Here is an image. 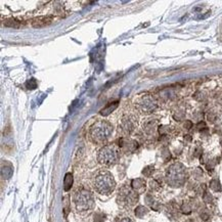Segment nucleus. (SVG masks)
<instances>
[{
	"label": "nucleus",
	"mask_w": 222,
	"mask_h": 222,
	"mask_svg": "<svg viewBox=\"0 0 222 222\" xmlns=\"http://www.w3.org/2000/svg\"><path fill=\"white\" fill-rule=\"evenodd\" d=\"M52 22V17L51 15H43V17L35 18L32 21V25L34 28H43L48 26Z\"/></svg>",
	"instance_id": "1a4fd4ad"
},
{
	"label": "nucleus",
	"mask_w": 222,
	"mask_h": 222,
	"mask_svg": "<svg viewBox=\"0 0 222 222\" xmlns=\"http://www.w3.org/2000/svg\"><path fill=\"white\" fill-rule=\"evenodd\" d=\"M210 187H211L213 190H215V192H219V190H221V185L217 179H213L211 182H210Z\"/></svg>",
	"instance_id": "dca6fc26"
},
{
	"label": "nucleus",
	"mask_w": 222,
	"mask_h": 222,
	"mask_svg": "<svg viewBox=\"0 0 222 222\" xmlns=\"http://www.w3.org/2000/svg\"><path fill=\"white\" fill-rule=\"evenodd\" d=\"M120 157V149L115 144H108L101 148L98 153V162L101 165L105 166H112L117 163Z\"/></svg>",
	"instance_id": "423d86ee"
},
{
	"label": "nucleus",
	"mask_w": 222,
	"mask_h": 222,
	"mask_svg": "<svg viewBox=\"0 0 222 222\" xmlns=\"http://www.w3.org/2000/svg\"><path fill=\"white\" fill-rule=\"evenodd\" d=\"M72 182H73V177L70 173H68L66 175V178H65V189L66 190L70 189V187L72 186Z\"/></svg>",
	"instance_id": "2eb2a0df"
},
{
	"label": "nucleus",
	"mask_w": 222,
	"mask_h": 222,
	"mask_svg": "<svg viewBox=\"0 0 222 222\" xmlns=\"http://www.w3.org/2000/svg\"><path fill=\"white\" fill-rule=\"evenodd\" d=\"M4 25L6 27H10V28H19L21 27V23L18 22L17 19H6L4 22Z\"/></svg>",
	"instance_id": "4468645a"
},
{
	"label": "nucleus",
	"mask_w": 222,
	"mask_h": 222,
	"mask_svg": "<svg viewBox=\"0 0 222 222\" xmlns=\"http://www.w3.org/2000/svg\"><path fill=\"white\" fill-rule=\"evenodd\" d=\"M136 125H137V122H136L135 117L131 116V115H125V116L122 118L121 124L119 126V128H120L121 132L124 134V135H129V134H131L134 131Z\"/></svg>",
	"instance_id": "6e6552de"
},
{
	"label": "nucleus",
	"mask_w": 222,
	"mask_h": 222,
	"mask_svg": "<svg viewBox=\"0 0 222 222\" xmlns=\"http://www.w3.org/2000/svg\"><path fill=\"white\" fill-rule=\"evenodd\" d=\"M106 216L101 213H96L94 215V222H104Z\"/></svg>",
	"instance_id": "a211bd4d"
},
{
	"label": "nucleus",
	"mask_w": 222,
	"mask_h": 222,
	"mask_svg": "<svg viewBox=\"0 0 222 222\" xmlns=\"http://www.w3.org/2000/svg\"><path fill=\"white\" fill-rule=\"evenodd\" d=\"M95 190L100 195H110L116 187V181L113 175L106 170H101L95 175L93 179Z\"/></svg>",
	"instance_id": "f03ea898"
},
{
	"label": "nucleus",
	"mask_w": 222,
	"mask_h": 222,
	"mask_svg": "<svg viewBox=\"0 0 222 222\" xmlns=\"http://www.w3.org/2000/svg\"><path fill=\"white\" fill-rule=\"evenodd\" d=\"M74 203L78 212L90 211L94 207V197L93 193L88 188L80 187L74 195Z\"/></svg>",
	"instance_id": "20e7f679"
},
{
	"label": "nucleus",
	"mask_w": 222,
	"mask_h": 222,
	"mask_svg": "<svg viewBox=\"0 0 222 222\" xmlns=\"http://www.w3.org/2000/svg\"><path fill=\"white\" fill-rule=\"evenodd\" d=\"M149 212L148 208H145L144 206H138V207L135 209V216L138 218H142L144 217V215H146Z\"/></svg>",
	"instance_id": "f8f14e48"
},
{
	"label": "nucleus",
	"mask_w": 222,
	"mask_h": 222,
	"mask_svg": "<svg viewBox=\"0 0 222 222\" xmlns=\"http://www.w3.org/2000/svg\"><path fill=\"white\" fill-rule=\"evenodd\" d=\"M156 127V122L154 121H149L143 125V129L146 133H153Z\"/></svg>",
	"instance_id": "ddd939ff"
},
{
	"label": "nucleus",
	"mask_w": 222,
	"mask_h": 222,
	"mask_svg": "<svg viewBox=\"0 0 222 222\" xmlns=\"http://www.w3.org/2000/svg\"><path fill=\"white\" fill-rule=\"evenodd\" d=\"M187 174L184 166L180 163L171 165L166 172V180L167 183L172 187H180L186 181Z\"/></svg>",
	"instance_id": "7ed1b4c3"
},
{
	"label": "nucleus",
	"mask_w": 222,
	"mask_h": 222,
	"mask_svg": "<svg viewBox=\"0 0 222 222\" xmlns=\"http://www.w3.org/2000/svg\"><path fill=\"white\" fill-rule=\"evenodd\" d=\"M113 133V126L108 121L100 120L96 121L90 127L89 136L94 143L102 144L106 142Z\"/></svg>",
	"instance_id": "f257e3e1"
},
{
	"label": "nucleus",
	"mask_w": 222,
	"mask_h": 222,
	"mask_svg": "<svg viewBox=\"0 0 222 222\" xmlns=\"http://www.w3.org/2000/svg\"><path fill=\"white\" fill-rule=\"evenodd\" d=\"M135 105L138 111L142 114H150L157 109V102L154 100L153 97L149 96V95L139 98Z\"/></svg>",
	"instance_id": "0eeeda50"
},
{
	"label": "nucleus",
	"mask_w": 222,
	"mask_h": 222,
	"mask_svg": "<svg viewBox=\"0 0 222 222\" xmlns=\"http://www.w3.org/2000/svg\"><path fill=\"white\" fill-rule=\"evenodd\" d=\"M138 196L139 195H138L136 192H134V189L131 187V185L125 184L119 190L117 202L119 206H121L122 208L129 209L133 207V206L137 203Z\"/></svg>",
	"instance_id": "39448f33"
},
{
	"label": "nucleus",
	"mask_w": 222,
	"mask_h": 222,
	"mask_svg": "<svg viewBox=\"0 0 222 222\" xmlns=\"http://www.w3.org/2000/svg\"><path fill=\"white\" fill-rule=\"evenodd\" d=\"M118 222H133L131 219H130V218H128V217H125V218H122L121 220H119Z\"/></svg>",
	"instance_id": "aec40b11"
},
{
	"label": "nucleus",
	"mask_w": 222,
	"mask_h": 222,
	"mask_svg": "<svg viewBox=\"0 0 222 222\" xmlns=\"http://www.w3.org/2000/svg\"><path fill=\"white\" fill-rule=\"evenodd\" d=\"M117 106H118V101L110 102V104L106 105L105 108L100 111V115H102V116H108L109 114H111L113 111L116 110Z\"/></svg>",
	"instance_id": "9b49d317"
},
{
	"label": "nucleus",
	"mask_w": 222,
	"mask_h": 222,
	"mask_svg": "<svg viewBox=\"0 0 222 222\" xmlns=\"http://www.w3.org/2000/svg\"><path fill=\"white\" fill-rule=\"evenodd\" d=\"M185 126L187 127V129H189L190 127H192V122H187V123H186V124H185Z\"/></svg>",
	"instance_id": "412c9836"
},
{
	"label": "nucleus",
	"mask_w": 222,
	"mask_h": 222,
	"mask_svg": "<svg viewBox=\"0 0 222 222\" xmlns=\"http://www.w3.org/2000/svg\"><path fill=\"white\" fill-rule=\"evenodd\" d=\"M150 188H152V189H157L158 187H159V186H160V185H159L158 183H157V181L156 180H153V181H150Z\"/></svg>",
	"instance_id": "6ab92c4d"
},
{
	"label": "nucleus",
	"mask_w": 222,
	"mask_h": 222,
	"mask_svg": "<svg viewBox=\"0 0 222 222\" xmlns=\"http://www.w3.org/2000/svg\"><path fill=\"white\" fill-rule=\"evenodd\" d=\"M131 187L134 189V192H136L138 195L140 193H143L145 187H146V183L144 179H141V178H136V179H133L131 181Z\"/></svg>",
	"instance_id": "9d476101"
},
{
	"label": "nucleus",
	"mask_w": 222,
	"mask_h": 222,
	"mask_svg": "<svg viewBox=\"0 0 222 222\" xmlns=\"http://www.w3.org/2000/svg\"><path fill=\"white\" fill-rule=\"evenodd\" d=\"M154 171V166H148V167H145L143 170H142V174L146 177H149V176H152Z\"/></svg>",
	"instance_id": "f3484780"
}]
</instances>
